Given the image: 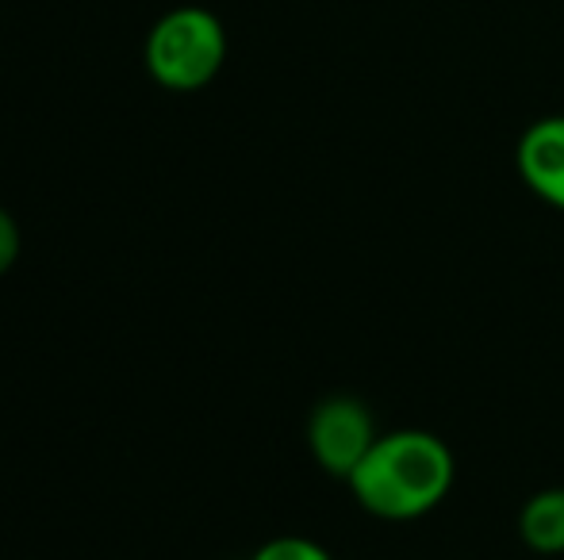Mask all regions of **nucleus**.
I'll return each mask as SVG.
<instances>
[{
    "label": "nucleus",
    "mask_w": 564,
    "mask_h": 560,
    "mask_svg": "<svg viewBox=\"0 0 564 560\" xmlns=\"http://www.w3.org/2000/svg\"><path fill=\"white\" fill-rule=\"evenodd\" d=\"M453 476H457V464L438 433L392 430L380 433L346 484L361 510L384 523H411L431 515L446 499Z\"/></svg>",
    "instance_id": "1"
},
{
    "label": "nucleus",
    "mask_w": 564,
    "mask_h": 560,
    "mask_svg": "<svg viewBox=\"0 0 564 560\" xmlns=\"http://www.w3.org/2000/svg\"><path fill=\"white\" fill-rule=\"evenodd\" d=\"M147 69L162 89L196 92L216 81L227 58V31L208 8H173L147 35Z\"/></svg>",
    "instance_id": "2"
},
{
    "label": "nucleus",
    "mask_w": 564,
    "mask_h": 560,
    "mask_svg": "<svg viewBox=\"0 0 564 560\" xmlns=\"http://www.w3.org/2000/svg\"><path fill=\"white\" fill-rule=\"evenodd\" d=\"M377 422L372 411L357 396H330L307 419V446L312 457L319 461L323 472L338 480H349L354 469L365 461L372 446H377Z\"/></svg>",
    "instance_id": "3"
},
{
    "label": "nucleus",
    "mask_w": 564,
    "mask_h": 560,
    "mask_svg": "<svg viewBox=\"0 0 564 560\" xmlns=\"http://www.w3.org/2000/svg\"><path fill=\"white\" fill-rule=\"evenodd\" d=\"M514 165L538 200L564 211V116H550L527 128L514 150Z\"/></svg>",
    "instance_id": "4"
},
{
    "label": "nucleus",
    "mask_w": 564,
    "mask_h": 560,
    "mask_svg": "<svg viewBox=\"0 0 564 560\" xmlns=\"http://www.w3.org/2000/svg\"><path fill=\"white\" fill-rule=\"evenodd\" d=\"M519 538L534 553H564V487H545L530 495L519 515Z\"/></svg>",
    "instance_id": "5"
},
{
    "label": "nucleus",
    "mask_w": 564,
    "mask_h": 560,
    "mask_svg": "<svg viewBox=\"0 0 564 560\" xmlns=\"http://www.w3.org/2000/svg\"><path fill=\"white\" fill-rule=\"evenodd\" d=\"M253 560H335L319 541L300 538V534H284V538H273L253 553Z\"/></svg>",
    "instance_id": "6"
},
{
    "label": "nucleus",
    "mask_w": 564,
    "mask_h": 560,
    "mask_svg": "<svg viewBox=\"0 0 564 560\" xmlns=\"http://www.w3.org/2000/svg\"><path fill=\"white\" fill-rule=\"evenodd\" d=\"M20 257V227H15L12 211L0 208V277L15 265Z\"/></svg>",
    "instance_id": "7"
}]
</instances>
